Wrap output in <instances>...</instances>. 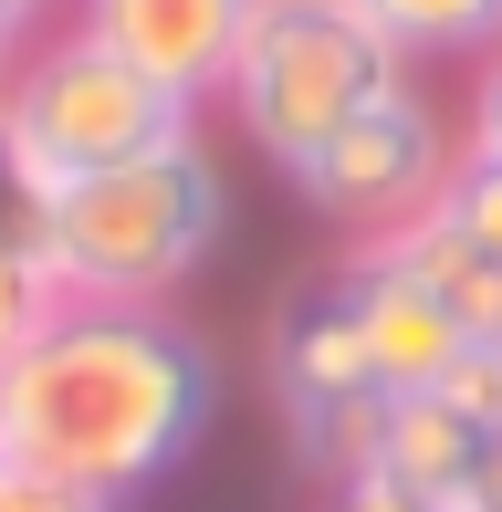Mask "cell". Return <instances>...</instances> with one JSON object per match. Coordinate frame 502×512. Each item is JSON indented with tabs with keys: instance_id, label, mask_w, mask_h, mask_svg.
Returning a JSON list of instances; mask_svg holds the SVG:
<instances>
[{
	"instance_id": "cell-14",
	"label": "cell",
	"mask_w": 502,
	"mask_h": 512,
	"mask_svg": "<svg viewBox=\"0 0 502 512\" xmlns=\"http://www.w3.org/2000/svg\"><path fill=\"white\" fill-rule=\"evenodd\" d=\"M440 398L461 408L471 429H502V345H471V356L440 377Z\"/></svg>"
},
{
	"instance_id": "cell-1",
	"label": "cell",
	"mask_w": 502,
	"mask_h": 512,
	"mask_svg": "<svg viewBox=\"0 0 502 512\" xmlns=\"http://www.w3.org/2000/svg\"><path fill=\"white\" fill-rule=\"evenodd\" d=\"M220 356L168 304H63L32 356L0 366V460L84 502H147L199 460Z\"/></svg>"
},
{
	"instance_id": "cell-20",
	"label": "cell",
	"mask_w": 502,
	"mask_h": 512,
	"mask_svg": "<svg viewBox=\"0 0 502 512\" xmlns=\"http://www.w3.org/2000/svg\"><path fill=\"white\" fill-rule=\"evenodd\" d=\"M450 512H502V429L482 439V460H471V492L450 502Z\"/></svg>"
},
{
	"instance_id": "cell-2",
	"label": "cell",
	"mask_w": 502,
	"mask_h": 512,
	"mask_svg": "<svg viewBox=\"0 0 502 512\" xmlns=\"http://www.w3.org/2000/svg\"><path fill=\"white\" fill-rule=\"evenodd\" d=\"M220 230H231V178L199 136L42 189L32 209V251L53 262L63 304H178V283L220 251Z\"/></svg>"
},
{
	"instance_id": "cell-8",
	"label": "cell",
	"mask_w": 502,
	"mask_h": 512,
	"mask_svg": "<svg viewBox=\"0 0 502 512\" xmlns=\"http://www.w3.org/2000/svg\"><path fill=\"white\" fill-rule=\"evenodd\" d=\"M335 293H346V324H356V345H367V366H377L387 398H419V387H440L450 366L471 356V335H461L440 304H429L408 272H387L377 251H346Z\"/></svg>"
},
{
	"instance_id": "cell-4",
	"label": "cell",
	"mask_w": 502,
	"mask_h": 512,
	"mask_svg": "<svg viewBox=\"0 0 502 512\" xmlns=\"http://www.w3.org/2000/svg\"><path fill=\"white\" fill-rule=\"evenodd\" d=\"M0 126H11L32 189H74V178H95V168H126V157H147V147L199 136V115L178 95H157L147 74H126L74 21V32L32 42V53L0 74Z\"/></svg>"
},
{
	"instance_id": "cell-12",
	"label": "cell",
	"mask_w": 502,
	"mask_h": 512,
	"mask_svg": "<svg viewBox=\"0 0 502 512\" xmlns=\"http://www.w3.org/2000/svg\"><path fill=\"white\" fill-rule=\"evenodd\" d=\"M53 314H63V283H53V262H42L32 241H0V366H11V356H32Z\"/></svg>"
},
{
	"instance_id": "cell-17",
	"label": "cell",
	"mask_w": 502,
	"mask_h": 512,
	"mask_svg": "<svg viewBox=\"0 0 502 512\" xmlns=\"http://www.w3.org/2000/svg\"><path fill=\"white\" fill-rule=\"evenodd\" d=\"M32 209H42V189H32V168H21L11 126H0V241H32Z\"/></svg>"
},
{
	"instance_id": "cell-9",
	"label": "cell",
	"mask_w": 502,
	"mask_h": 512,
	"mask_svg": "<svg viewBox=\"0 0 502 512\" xmlns=\"http://www.w3.org/2000/svg\"><path fill=\"white\" fill-rule=\"evenodd\" d=\"M482 439H492V429H471V418L450 408L440 387H419V398H377L356 471H377V481H398V492H419L429 512H450V502L471 492V460H482Z\"/></svg>"
},
{
	"instance_id": "cell-15",
	"label": "cell",
	"mask_w": 502,
	"mask_h": 512,
	"mask_svg": "<svg viewBox=\"0 0 502 512\" xmlns=\"http://www.w3.org/2000/svg\"><path fill=\"white\" fill-rule=\"evenodd\" d=\"M461 157H502V42L471 63V115H461Z\"/></svg>"
},
{
	"instance_id": "cell-3",
	"label": "cell",
	"mask_w": 502,
	"mask_h": 512,
	"mask_svg": "<svg viewBox=\"0 0 502 512\" xmlns=\"http://www.w3.org/2000/svg\"><path fill=\"white\" fill-rule=\"evenodd\" d=\"M408 84V53L377 32L356 0H251L241 21V53H231V126L262 147V168L304 178L325 157V136L346 115H367L377 95Z\"/></svg>"
},
{
	"instance_id": "cell-7",
	"label": "cell",
	"mask_w": 502,
	"mask_h": 512,
	"mask_svg": "<svg viewBox=\"0 0 502 512\" xmlns=\"http://www.w3.org/2000/svg\"><path fill=\"white\" fill-rule=\"evenodd\" d=\"M74 21L126 63V74H147L157 95H178L199 115V105H220V84H231L251 0H84Z\"/></svg>"
},
{
	"instance_id": "cell-5",
	"label": "cell",
	"mask_w": 502,
	"mask_h": 512,
	"mask_svg": "<svg viewBox=\"0 0 502 512\" xmlns=\"http://www.w3.org/2000/svg\"><path fill=\"white\" fill-rule=\"evenodd\" d=\"M450 168H461V136H450V115L419 95V74H408L398 95H377L367 115H346L293 189H304L314 220L356 230V241H387V230H408L429 199L450 189Z\"/></svg>"
},
{
	"instance_id": "cell-19",
	"label": "cell",
	"mask_w": 502,
	"mask_h": 512,
	"mask_svg": "<svg viewBox=\"0 0 502 512\" xmlns=\"http://www.w3.org/2000/svg\"><path fill=\"white\" fill-rule=\"evenodd\" d=\"M42 11H53V0H0V74H11V63L32 53V32H42Z\"/></svg>"
},
{
	"instance_id": "cell-16",
	"label": "cell",
	"mask_w": 502,
	"mask_h": 512,
	"mask_svg": "<svg viewBox=\"0 0 502 512\" xmlns=\"http://www.w3.org/2000/svg\"><path fill=\"white\" fill-rule=\"evenodd\" d=\"M0 512H116V502H84V492H63V481H42V471H21V460H0Z\"/></svg>"
},
{
	"instance_id": "cell-10",
	"label": "cell",
	"mask_w": 502,
	"mask_h": 512,
	"mask_svg": "<svg viewBox=\"0 0 502 512\" xmlns=\"http://www.w3.org/2000/svg\"><path fill=\"white\" fill-rule=\"evenodd\" d=\"M356 251H377L387 272H408V283H419L429 304L461 324L471 345H502V262H492V251H471L461 230L440 220V209H419L408 230H387V241H356Z\"/></svg>"
},
{
	"instance_id": "cell-11",
	"label": "cell",
	"mask_w": 502,
	"mask_h": 512,
	"mask_svg": "<svg viewBox=\"0 0 502 512\" xmlns=\"http://www.w3.org/2000/svg\"><path fill=\"white\" fill-rule=\"evenodd\" d=\"M356 11L408 53V74L419 63H482L502 42V0H356Z\"/></svg>"
},
{
	"instance_id": "cell-18",
	"label": "cell",
	"mask_w": 502,
	"mask_h": 512,
	"mask_svg": "<svg viewBox=\"0 0 502 512\" xmlns=\"http://www.w3.org/2000/svg\"><path fill=\"white\" fill-rule=\"evenodd\" d=\"M325 512H429L419 492H398V481H377V471H346V481H325Z\"/></svg>"
},
{
	"instance_id": "cell-6",
	"label": "cell",
	"mask_w": 502,
	"mask_h": 512,
	"mask_svg": "<svg viewBox=\"0 0 502 512\" xmlns=\"http://www.w3.org/2000/svg\"><path fill=\"white\" fill-rule=\"evenodd\" d=\"M377 398L387 387H377L367 345H356V324H346V293H335V272H325V283H304L272 314V408H283L293 460H304L314 481H346L356 450H367Z\"/></svg>"
},
{
	"instance_id": "cell-13",
	"label": "cell",
	"mask_w": 502,
	"mask_h": 512,
	"mask_svg": "<svg viewBox=\"0 0 502 512\" xmlns=\"http://www.w3.org/2000/svg\"><path fill=\"white\" fill-rule=\"evenodd\" d=\"M429 209H440L471 251H492V262H502V157H461V168H450V189L429 199Z\"/></svg>"
}]
</instances>
